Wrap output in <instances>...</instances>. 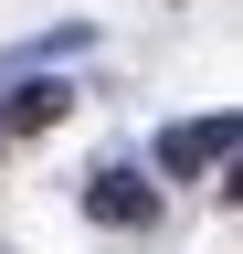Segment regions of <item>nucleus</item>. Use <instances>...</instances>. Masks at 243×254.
<instances>
[{
  "instance_id": "obj_4",
  "label": "nucleus",
  "mask_w": 243,
  "mask_h": 254,
  "mask_svg": "<svg viewBox=\"0 0 243 254\" xmlns=\"http://www.w3.org/2000/svg\"><path fill=\"white\" fill-rule=\"evenodd\" d=\"M0 138H11V127H0Z\"/></svg>"
},
{
  "instance_id": "obj_1",
  "label": "nucleus",
  "mask_w": 243,
  "mask_h": 254,
  "mask_svg": "<svg viewBox=\"0 0 243 254\" xmlns=\"http://www.w3.org/2000/svg\"><path fill=\"white\" fill-rule=\"evenodd\" d=\"M222 159H233V117H201V127H169V138H159V170H180V180H191V170H222Z\"/></svg>"
},
{
  "instance_id": "obj_3",
  "label": "nucleus",
  "mask_w": 243,
  "mask_h": 254,
  "mask_svg": "<svg viewBox=\"0 0 243 254\" xmlns=\"http://www.w3.org/2000/svg\"><path fill=\"white\" fill-rule=\"evenodd\" d=\"M64 106H74V85H21L11 106H0V127H21V138H32V127H53Z\"/></svg>"
},
{
  "instance_id": "obj_2",
  "label": "nucleus",
  "mask_w": 243,
  "mask_h": 254,
  "mask_svg": "<svg viewBox=\"0 0 243 254\" xmlns=\"http://www.w3.org/2000/svg\"><path fill=\"white\" fill-rule=\"evenodd\" d=\"M85 212H96V222H116V233H138V222L159 212V190H148L138 170H96V190H85Z\"/></svg>"
}]
</instances>
